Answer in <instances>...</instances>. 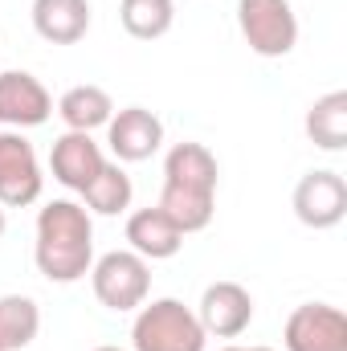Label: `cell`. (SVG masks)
<instances>
[{"label": "cell", "instance_id": "ffe728a7", "mask_svg": "<svg viewBox=\"0 0 347 351\" xmlns=\"http://www.w3.org/2000/svg\"><path fill=\"white\" fill-rule=\"evenodd\" d=\"M221 351H274V348H237L233 343V348H221Z\"/></svg>", "mask_w": 347, "mask_h": 351}, {"label": "cell", "instance_id": "52a82bcc", "mask_svg": "<svg viewBox=\"0 0 347 351\" xmlns=\"http://www.w3.org/2000/svg\"><path fill=\"white\" fill-rule=\"evenodd\" d=\"M286 351H347V315L331 302H302L282 327Z\"/></svg>", "mask_w": 347, "mask_h": 351}, {"label": "cell", "instance_id": "44dd1931", "mask_svg": "<svg viewBox=\"0 0 347 351\" xmlns=\"http://www.w3.org/2000/svg\"><path fill=\"white\" fill-rule=\"evenodd\" d=\"M4 229H8V217H4V204H0V237H4Z\"/></svg>", "mask_w": 347, "mask_h": 351}, {"label": "cell", "instance_id": "8fae6325", "mask_svg": "<svg viewBox=\"0 0 347 351\" xmlns=\"http://www.w3.org/2000/svg\"><path fill=\"white\" fill-rule=\"evenodd\" d=\"M53 114V98L41 86V78H33L29 70H4L0 74V127L4 131H29L49 123Z\"/></svg>", "mask_w": 347, "mask_h": 351}, {"label": "cell", "instance_id": "2e32d148", "mask_svg": "<svg viewBox=\"0 0 347 351\" xmlns=\"http://www.w3.org/2000/svg\"><path fill=\"white\" fill-rule=\"evenodd\" d=\"M58 114H62V123H66V131H98V127H106L110 123V114H115V102H110V94L102 86H70L62 98H58Z\"/></svg>", "mask_w": 347, "mask_h": 351}, {"label": "cell", "instance_id": "3957f363", "mask_svg": "<svg viewBox=\"0 0 347 351\" xmlns=\"http://www.w3.org/2000/svg\"><path fill=\"white\" fill-rule=\"evenodd\" d=\"M208 335L192 306L180 298H152L135 311L131 351H204Z\"/></svg>", "mask_w": 347, "mask_h": 351}, {"label": "cell", "instance_id": "6da1fadb", "mask_svg": "<svg viewBox=\"0 0 347 351\" xmlns=\"http://www.w3.org/2000/svg\"><path fill=\"white\" fill-rule=\"evenodd\" d=\"M217 184H221V168H217V156L204 143H192V139L172 143V152L164 156L160 208L172 217V225L184 237L213 225Z\"/></svg>", "mask_w": 347, "mask_h": 351}, {"label": "cell", "instance_id": "ba28073f", "mask_svg": "<svg viewBox=\"0 0 347 351\" xmlns=\"http://www.w3.org/2000/svg\"><path fill=\"white\" fill-rule=\"evenodd\" d=\"M294 217L307 229H335L347 217V180L331 168L307 172L294 184Z\"/></svg>", "mask_w": 347, "mask_h": 351}, {"label": "cell", "instance_id": "7c38bea8", "mask_svg": "<svg viewBox=\"0 0 347 351\" xmlns=\"http://www.w3.org/2000/svg\"><path fill=\"white\" fill-rule=\"evenodd\" d=\"M102 168H106V156L94 143V135H86V131H66L49 152V172L70 192H82Z\"/></svg>", "mask_w": 347, "mask_h": 351}, {"label": "cell", "instance_id": "ac0fdd59", "mask_svg": "<svg viewBox=\"0 0 347 351\" xmlns=\"http://www.w3.org/2000/svg\"><path fill=\"white\" fill-rule=\"evenodd\" d=\"M41 331V306L29 294L0 298V351H25Z\"/></svg>", "mask_w": 347, "mask_h": 351}, {"label": "cell", "instance_id": "5bb4252c", "mask_svg": "<svg viewBox=\"0 0 347 351\" xmlns=\"http://www.w3.org/2000/svg\"><path fill=\"white\" fill-rule=\"evenodd\" d=\"M33 29L49 45H78L90 33V0H33Z\"/></svg>", "mask_w": 347, "mask_h": 351}, {"label": "cell", "instance_id": "d6986e66", "mask_svg": "<svg viewBox=\"0 0 347 351\" xmlns=\"http://www.w3.org/2000/svg\"><path fill=\"white\" fill-rule=\"evenodd\" d=\"M119 21L135 41H160L176 25V0H119Z\"/></svg>", "mask_w": 347, "mask_h": 351}, {"label": "cell", "instance_id": "277c9868", "mask_svg": "<svg viewBox=\"0 0 347 351\" xmlns=\"http://www.w3.org/2000/svg\"><path fill=\"white\" fill-rule=\"evenodd\" d=\"M90 286L106 311H139L152 294V262H143L135 250H110L90 265Z\"/></svg>", "mask_w": 347, "mask_h": 351}, {"label": "cell", "instance_id": "e0dca14e", "mask_svg": "<svg viewBox=\"0 0 347 351\" xmlns=\"http://www.w3.org/2000/svg\"><path fill=\"white\" fill-rule=\"evenodd\" d=\"M78 196H82V208H86V213H98V217H119V213H127V208H131L135 184H131V176L123 172L119 164H110V160H106V168L94 176Z\"/></svg>", "mask_w": 347, "mask_h": 351}, {"label": "cell", "instance_id": "30bf717a", "mask_svg": "<svg viewBox=\"0 0 347 351\" xmlns=\"http://www.w3.org/2000/svg\"><path fill=\"white\" fill-rule=\"evenodd\" d=\"M196 319H200L204 335L237 339V335H246L250 323H254V294H250L241 282H213V286H204V294H200Z\"/></svg>", "mask_w": 347, "mask_h": 351}, {"label": "cell", "instance_id": "5b68a950", "mask_svg": "<svg viewBox=\"0 0 347 351\" xmlns=\"http://www.w3.org/2000/svg\"><path fill=\"white\" fill-rule=\"evenodd\" d=\"M237 29L258 58H286L298 45V16L290 0H237Z\"/></svg>", "mask_w": 347, "mask_h": 351}, {"label": "cell", "instance_id": "8992f818", "mask_svg": "<svg viewBox=\"0 0 347 351\" xmlns=\"http://www.w3.org/2000/svg\"><path fill=\"white\" fill-rule=\"evenodd\" d=\"M45 176L33 143L21 131H0V204L4 208H25L41 196Z\"/></svg>", "mask_w": 347, "mask_h": 351}, {"label": "cell", "instance_id": "7a4b0ae2", "mask_svg": "<svg viewBox=\"0 0 347 351\" xmlns=\"http://www.w3.org/2000/svg\"><path fill=\"white\" fill-rule=\"evenodd\" d=\"M33 262L45 282H82L94 265V221L78 200H49L37 213Z\"/></svg>", "mask_w": 347, "mask_h": 351}, {"label": "cell", "instance_id": "4fadbf2b", "mask_svg": "<svg viewBox=\"0 0 347 351\" xmlns=\"http://www.w3.org/2000/svg\"><path fill=\"white\" fill-rule=\"evenodd\" d=\"M127 245L143 258V262H168L180 254L184 233L172 225V217L156 204V208H139L127 217Z\"/></svg>", "mask_w": 347, "mask_h": 351}, {"label": "cell", "instance_id": "9c48e42d", "mask_svg": "<svg viewBox=\"0 0 347 351\" xmlns=\"http://www.w3.org/2000/svg\"><path fill=\"white\" fill-rule=\"evenodd\" d=\"M106 143L119 164H143L164 147V123L147 106H123L106 123Z\"/></svg>", "mask_w": 347, "mask_h": 351}, {"label": "cell", "instance_id": "9a60e30c", "mask_svg": "<svg viewBox=\"0 0 347 351\" xmlns=\"http://www.w3.org/2000/svg\"><path fill=\"white\" fill-rule=\"evenodd\" d=\"M302 127H307V139L315 147L344 152L347 147V90H331V94L315 98L307 119H302Z\"/></svg>", "mask_w": 347, "mask_h": 351}, {"label": "cell", "instance_id": "7402d4cb", "mask_svg": "<svg viewBox=\"0 0 347 351\" xmlns=\"http://www.w3.org/2000/svg\"><path fill=\"white\" fill-rule=\"evenodd\" d=\"M94 351H123V348H110V343H106V348H94Z\"/></svg>", "mask_w": 347, "mask_h": 351}]
</instances>
